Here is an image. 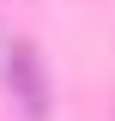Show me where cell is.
<instances>
[{"mask_svg": "<svg viewBox=\"0 0 115 121\" xmlns=\"http://www.w3.org/2000/svg\"><path fill=\"white\" fill-rule=\"evenodd\" d=\"M6 85L18 91V103H24L30 121L49 115V79H43V67H36V48L30 43H12V55H6Z\"/></svg>", "mask_w": 115, "mask_h": 121, "instance_id": "6da1fadb", "label": "cell"}]
</instances>
